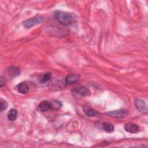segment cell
<instances>
[{
    "mask_svg": "<svg viewBox=\"0 0 148 148\" xmlns=\"http://www.w3.org/2000/svg\"><path fill=\"white\" fill-rule=\"evenodd\" d=\"M54 17L59 23L66 26L72 24L75 20V15L73 13L64 11H57Z\"/></svg>",
    "mask_w": 148,
    "mask_h": 148,
    "instance_id": "6da1fadb",
    "label": "cell"
},
{
    "mask_svg": "<svg viewBox=\"0 0 148 148\" xmlns=\"http://www.w3.org/2000/svg\"><path fill=\"white\" fill-rule=\"evenodd\" d=\"M43 21V17L42 16H36L23 22V25L26 28H29L35 25L41 23Z\"/></svg>",
    "mask_w": 148,
    "mask_h": 148,
    "instance_id": "7a4b0ae2",
    "label": "cell"
},
{
    "mask_svg": "<svg viewBox=\"0 0 148 148\" xmlns=\"http://www.w3.org/2000/svg\"><path fill=\"white\" fill-rule=\"evenodd\" d=\"M105 114L113 118L121 119L126 117L128 115V112L127 110L125 109H118L116 110L109 111L105 113Z\"/></svg>",
    "mask_w": 148,
    "mask_h": 148,
    "instance_id": "3957f363",
    "label": "cell"
},
{
    "mask_svg": "<svg viewBox=\"0 0 148 148\" xmlns=\"http://www.w3.org/2000/svg\"><path fill=\"white\" fill-rule=\"evenodd\" d=\"M72 91L82 96H88L90 95L91 94V92L88 88L82 86L75 87V88L73 89Z\"/></svg>",
    "mask_w": 148,
    "mask_h": 148,
    "instance_id": "277c9868",
    "label": "cell"
},
{
    "mask_svg": "<svg viewBox=\"0 0 148 148\" xmlns=\"http://www.w3.org/2000/svg\"><path fill=\"white\" fill-rule=\"evenodd\" d=\"M80 79V76L79 74L72 73L68 75L65 79V83L67 85H71L77 82Z\"/></svg>",
    "mask_w": 148,
    "mask_h": 148,
    "instance_id": "5b68a950",
    "label": "cell"
},
{
    "mask_svg": "<svg viewBox=\"0 0 148 148\" xmlns=\"http://www.w3.org/2000/svg\"><path fill=\"white\" fill-rule=\"evenodd\" d=\"M124 130L128 133L135 134L139 131V126L136 124L127 123L124 125Z\"/></svg>",
    "mask_w": 148,
    "mask_h": 148,
    "instance_id": "8992f818",
    "label": "cell"
},
{
    "mask_svg": "<svg viewBox=\"0 0 148 148\" xmlns=\"http://www.w3.org/2000/svg\"><path fill=\"white\" fill-rule=\"evenodd\" d=\"M134 103L136 109L140 112H143L146 109V104L145 102L140 98L135 99Z\"/></svg>",
    "mask_w": 148,
    "mask_h": 148,
    "instance_id": "52a82bcc",
    "label": "cell"
},
{
    "mask_svg": "<svg viewBox=\"0 0 148 148\" xmlns=\"http://www.w3.org/2000/svg\"><path fill=\"white\" fill-rule=\"evenodd\" d=\"M83 110L85 114L88 117H96L99 114V113L94 110L89 106H84L83 108Z\"/></svg>",
    "mask_w": 148,
    "mask_h": 148,
    "instance_id": "ba28073f",
    "label": "cell"
},
{
    "mask_svg": "<svg viewBox=\"0 0 148 148\" xmlns=\"http://www.w3.org/2000/svg\"><path fill=\"white\" fill-rule=\"evenodd\" d=\"M38 109L42 112L47 111L51 109V103L47 101H43L39 104Z\"/></svg>",
    "mask_w": 148,
    "mask_h": 148,
    "instance_id": "9c48e42d",
    "label": "cell"
},
{
    "mask_svg": "<svg viewBox=\"0 0 148 148\" xmlns=\"http://www.w3.org/2000/svg\"><path fill=\"white\" fill-rule=\"evenodd\" d=\"M8 73L10 76L12 77H14L20 75V70L16 66H12L8 69Z\"/></svg>",
    "mask_w": 148,
    "mask_h": 148,
    "instance_id": "30bf717a",
    "label": "cell"
},
{
    "mask_svg": "<svg viewBox=\"0 0 148 148\" xmlns=\"http://www.w3.org/2000/svg\"><path fill=\"white\" fill-rule=\"evenodd\" d=\"M17 91L21 94H26L29 91V87L28 85L24 82H21L17 85Z\"/></svg>",
    "mask_w": 148,
    "mask_h": 148,
    "instance_id": "8fae6325",
    "label": "cell"
},
{
    "mask_svg": "<svg viewBox=\"0 0 148 148\" xmlns=\"http://www.w3.org/2000/svg\"><path fill=\"white\" fill-rule=\"evenodd\" d=\"M51 73L50 72H47L45 73L40 79V83L41 84H45L50 82L51 79Z\"/></svg>",
    "mask_w": 148,
    "mask_h": 148,
    "instance_id": "7c38bea8",
    "label": "cell"
},
{
    "mask_svg": "<svg viewBox=\"0 0 148 148\" xmlns=\"http://www.w3.org/2000/svg\"><path fill=\"white\" fill-rule=\"evenodd\" d=\"M17 116V110L15 109H11L8 113V119L10 121H14Z\"/></svg>",
    "mask_w": 148,
    "mask_h": 148,
    "instance_id": "4fadbf2b",
    "label": "cell"
},
{
    "mask_svg": "<svg viewBox=\"0 0 148 148\" xmlns=\"http://www.w3.org/2000/svg\"><path fill=\"white\" fill-rule=\"evenodd\" d=\"M102 126H103V128L105 130V131L109 133L112 132L114 130V125L109 123H106V122L103 123L102 124Z\"/></svg>",
    "mask_w": 148,
    "mask_h": 148,
    "instance_id": "5bb4252c",
    "label": "cell"
},
{
    "mask_svg": "<svg viewBox=\"0 0 148 148\" xmlns=\"http://www.w3.org/2000/svg\"><path fill=\"white\" fill-rule=\"evenodd\" d=\"M50 103H51V110H58L60 108H61L62 106V103L57 100L53 101Z\"/></svg>",
    "mask_w": 148,
    "mask_h": 148,
    "instance_id": "9a60e30c",
    "label": "cell"
},
{
    "mask_svg": "<svg viewBox=\"0 0 148 148\" xmlns=\"http://www.w3.org/2000/svg\"><path fill=\"white\" fill-rule=\"evenodd\" d=\"M8 106V103L6 102V100L1 98L0 99V110L1 112H2L3 110H5Z\"/></svg>",
    "mask_w": 148,
    "mask_h": 148,
    "instance_id": "2e32d148",
    "label": "cell"
},
{
    "mask_svg": "<svg viewBox=\"0 0 148 148\" xmlns=\"http://www.w3.org/2000/svg\"><path fill=\"white\" fill-rule=\"evenodd\" d=\"M6 82V80L5 77H3V76H1L0 78V86L2 87L3 85L5 84Z\"/></svg>",
    "mask_w": 148,
    "mask_h": 148,
    "instance_id": "e0dca14e",
    "label": "cell"
}]
</instances>
